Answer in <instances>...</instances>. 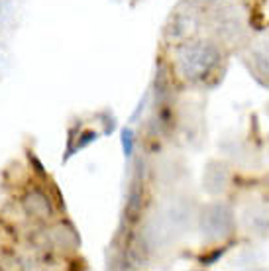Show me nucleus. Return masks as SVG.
Listing matches in <instances>:
<instances>
[]
</instances>
